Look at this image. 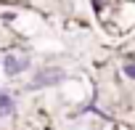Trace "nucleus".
Segmentation results:
<instances>
[{
	"instance_id": "1",
	"label": "nucleus",
	"mask_w": 135,
	"mask_h": 130,
	"mask_svg": "<svg viewBox=\"0 0 135 130\" xmlns=\"http://www.w3.org/2000/svg\"><path fill=\"white\" fill-rule=\"evenodd\" d=\"M66 69L58 67V64H42V67H37L27 82V90H45V88H58L66 82Z\"/></svg>"
},
{
	"instance_id": "3",
	"label": "nucleus",
	"mask_w": 135,
	"mask_h": 130,
	"mask_svg": "<svg viewBox=\"0 0 135 130\" xmlns=\"http://www.w3.org/2000/svg\"><path fill=\"white\" fill-rule=\"evenodd\" d=\"M16 112V96L6 88H0V119H6Z\"/></svg>"
},
{
	"instance_id": "2",
	"label": "nucleus",
	"mask_w": 135,
	"mask_h": 130,
	"mask_svg": "<svg viewBox=\"0 0 135 130\" xmlns=\"http://www.w3.org/2000/svg\"><path fill=\"white\" fill-rule=\"evenodd\" d=\"M0 67H3V72H6V77H8V80L21 77L24 72H29V69H32V56H29L27 50H21V48H13V45H11V50H8L6 56H0Z\"/></svg>"
}]
</instances>
